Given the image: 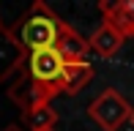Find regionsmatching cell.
<instances>
[{
    "instance_id": "obj_1",
    "label": "cell",
    "mask_w": 134,
    "mask_h": 131,
    "mask_svg": "<svg viewBox=\"0 0 134 131\" xmlns=\"http://www.w3.org/2000/svg\"><path fill=\"white\" fill-rule=\"evenodd\" d=\"M60 16L55 14L44 0H36L33 5L25 11V14L16 19L14 27H5V41L8 46L14 49V57H11L8 68L0 74V79H8L11 74L19 76L27 66V57L33 52H41V49H55L58 44V35H60Z\"/></svg>"
},
{
    "instance_id": "obj_2",
    "label": "cell",
    "mask_w": 134,
    "mask_h": 131,
    "mask_svg": "<svg viewBox=\"0 0 134 131\" xmlns=\"http://www.w3.org/2000/svg\"><path fill=\"white\" fill-rule=\"evenodd\" d=\"M134 106L123 98V93L115 87H104L93 101L88 104V117L101 131H120L126 120H131Z\"/></svg>"
},
{
    "instance_id": "obj_3",
    "label": "cell",
    "mask_w": 134,
    "mask_h": 131,
    "mask_svg": "<svg viewBox=\"0 0 134 131\" xmlns=\"http://www.w3.org/2000/svg\"><path fill=\"white\" fill-rule=\"evenodd\" d=\"M8 98L19 106V112H27V109H36V106H44V104H52L55 96H60V87L55 85H44V82H36L33 76H27L22 71L14 82H11L8 90Z\"/></svg>"
},
{
    "instance_id": "obj_4",
    "label": "cell",
    "mask_w": 134,
    "mask_h": 131,
    "mask_svg": "<svg viewBox=\"0 0 134 131\" xmlns=\"http://www.w3.org/2000/svg\"><path fill=\"white\" fill-rule=\"evenodd\" d=\"M63 57L58 55V49H41V52H33L27 57V66H25V74L33 76L36 82H44V85H55L60 87V79H63Z\"/></svg>"
},
{
    "instance_id": "obj_5",
    "label": "cell",
    "mask_w": 134,
    "mask_h": 131,
    "mask_svg": "<svg viewBox=\"0 0 134 131\" xmlns=\"http://www.w3.org/2000/svg\"><path fill=\"white\" fill-rule=\"evenodd\" d=\"M58 55L63 57V63H82L88 60V52H90V44L88 38H82L69 22H60V35H58V44H55Z\"/></svg>"
},
{
    "instance_id": "obj_6",
    "label": "cell",
    "mask_w": 134,
    "mask_h": 131,
    "mask_svg": "<svg viewBox=\"0 0 134 131\" xmlns=\"http://www.w3.org/2000/svg\"><path fill=\"white\" fill-rule=\"evenodd\" d=\"M88 44H90V52H96L99 57L109 60V57H115L120 52V46L126 44V35L120 33L118 27H112L109 22H101V25L90 33Z\"/></svg>"
},
{
    "instance_id": "obj_7",
    "label": "cell",
    "mask_w": 134,
    "mask_h": 131,
    "mask_svg": "<svg viewBox=\"0 0 134 131\" xmlns=\"http://www.w3.org/2000/svg\"><path fill=\"white\" fill-rule=\"evenodd\" d=\"M93 76H96V68L88 60H82V63H66L63 79H60V96H77L80 90H85V87L93 82Z\"/></svg>"
},
{
    "instance_id": "obj_8",
    "label": "cell",
    "mask_w": 134,
    "mask_h": 131,
    "mask_svg": "<svg viewBox=\"0 0 134 131\" xmlns=\"http://www.w3.org/2000/svg\"><path fill=\"white\" fill-rule=\"evenodd\" d=\"M55 123H58V112H55L52 104H44V106H36V109L22 112V126H25L27 131L55 128Z\"/></svg>"
},
{
    "instance_id": "obj_9",
    "label": "cell",
    "mask_w": 134,
    "mask_h": 131,
    "mask_svg": "<svg viewBox=\"0 0 134 131\" xmlns=\"http://www.w3.org/2000/svg\"><path fill=\"white\" fill-rule=\"evenodd\" d=\"M3 131H27V128L22 126V123H8V126H5Z\"/></svg>"
},
{
    "instance_id": "obj_10",
    "label": "cell",
    "mask_w": 134,
    "mask_h": 131,
    "mask_svg": "<svg viewBox=\"0 0 134 131\" xmlns=\"http://www.w3.org/2000/svg\"><path fill=\"white\" fill-rule=\"evenodd\" d=\"M123 5H126V11H129V16H131V22H134V0H123Z\"/></svg>"
},
{
    "instance_id": "obj_11",
    "label": "cell",
    "mask_w": 134,
    "mask_h": 131,
    "mask_svg": "<svg viewBox=\"0 0 134 131\" xmlns=\"http://www.w3.org/2000/svg\"><path fill=\"white\" fill-rule=\"evenodd\" d=\"M5 33V25H3V16H0V35Z\"/></svg>"
},
{
    "instance_id": "obj_12",
    "label": "cell",
    "mask_w": 134,
    "mask_h": 131,
    "mask_svg": "<svg viewBox=\"0 0 134 131\" xmlns=\"http://www.w3.org/2000/svg\"><path fill=\"white\" fill-rule=\"evenodd\" d=\"M131 126H134V112H131Z\"/></svg>"
},
{
    "instance_id": "obj_13",
    "label": "cell",
    "mask_w": 134,
    "mask_h": 131,
    "mask_svg": "<svg viewBox=\"0 0 134 131\" xmlns=\"http://www.w3.org/2000/svg\"><path fill=\"white\" fill-rule=\"evenodd\" d=\"M44 131H55V128H44Z\"/></svg>"
}]
</instances>
